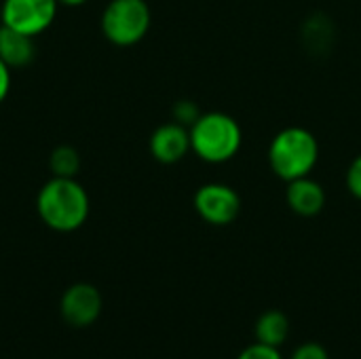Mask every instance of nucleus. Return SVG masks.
I'll return each mask as SVG.
<instances>
[{
	"instance_id": "obj_17",
	"label": "nucleus",
	"mask_w": 361,
	"mask_h": 359,
	"mask_svg": "<svg viewBox=\"0 0 361 359\" xmlns=\"http://www.w3.org/2000/svg\"><path fill=\"white\" fill-rule=\"evenodd\" d=\"M11 68L0 59V104L8 97V91H11Z\"/></svg>"
},
{
	"instance_id": "obj_7",
	"label": "nucleus",
	"mask_w": 361,
	"mask_h": 359,
	"mask_svg": "<svg viewBox=\"0 0 361 359\" xmlns=\"http://www.w3.org/2000/svg\"><path fill=\"white\" fill-rule=\"evenodd\" d=\"M104 309L102 292L87 281L72 284L59 298V315L72 328L93 326Z\"/></svg>"
},
{
	"instance_id": "obj_18",
	"label": "nucleus",
	"mask_w": 361,
	"mask_h": 359,
	"mask_svg": "<svg viewBox=\"0 0 361 359\" xmlns=\"http://www.w3.org/2000/svg\"><path fill=\"white\" fill-rule=\"evenodd\" d=\"M87 0H57V4L59 6H70V8H74V6H82Z\"/></svg>"
},
{
	"instance_id": "obj_2",
	"label": "nucleus",
	"mask_w": 361,
	"mask_h": 359,
	"mask_svg": "<svg viewBox=\"0 0 361 359\" xmlns=\"http://www.w3.org/2000/svg\"><path fill=\"white\" fill-rule=\"evenodd\" d=\"M188 131L190 150L201 161L214 165L231 161L243 144L239 123L226 112H203Z\"/></svg>"
},
{
	"instance_id": "obj_12",
	"label": "nucleus",
	"mask_w": 361,
	"mask_h": 359,
	"mask_svg": "<svg viewBox=\"0 0 361 359\" xmlns=\"http://www.w3.org/2000/svg\"><path fill=\"white\" fill-rule=\"evenodd\" d=\"M49 169L55 178H76L80 169V154L74 146L61 144L49 154Z\"/></svg>"
},
{
	"instance_id": "obj_16",
	"label": "nucleus",
	"mask_w": 361,
	"mask_h": 359,
	"mask_svg": "<svg viewBox=\"0 0 361 359\" xmlns=\"http://www.w3.org/2000/svg\"><path fill=\"white\" fill-rule=\"evenodd\" d=\"M290 359H330V355L328 349L319 343H302L300 347H296Z\"/></svg>"
},
{
	"instance_id": "obj_6",
	"label": "nucleus",
	"mask_w": 361,
	"mask_h": 359,
	"mask_svg": "<svg viewBox=\"0 0 361 359\" xmlns=\"http://www.w3.org/2000/svg\"><path fill=\"white\" fill-rule=\"evenodd\" d=\"M57 8V0H2L0 23L21 34L38 36L51 28Z\"/></svg>"
},
{
	"instance_id": "obj_9",
	"label": "nucleus",
	"mask_w": 361,
	"mask_h": 359,
	"mask_svg": "<svg viewBox=\"0 0 361 359\" xmlns=\"http://www.w3.org/2000/svg\"><path fill=\"white\" fill-rule=\"evenodd\" d=\"M286 203L296 216L313 218L322 214V209L326 207V190L317 180H313L311 176H305V178L288 182Z\"/></svg>"
},
{
	"instance_id": "obj_4",
	"label": "nucleus",
	"mask_w": 361,
	"mask_h": 359,
	"mask_svg": "<svg viewBox=\"0 0 361 359\" xmlns=\"http://www.w3.org/2000/svg\"><path fill=\"white\" fill-rule=\"evenodd\" d=\"M150 6L146 0H110L102 13V32L116 47L137 44L150 30Z\"/></svg>"
},
{
	"instance_id": "obj_8",
	"label": "nucleus",
	"mask_w": 361,
	"mask_h": 359,
	"mask_svg": "<svg viewBox=\"0 0 361 359\" xmlns=\"http://www.w3.org/2000/svg\"><path fill=\"white\" fill-rule=\"evenodd\" d=\"M150 154L154 161L163 165L180 163L190 152V131L188 127L171 121L161 127H157L150 135Z\"/></svg>"
},
{
	"instance_id": "obj_11",
	"label": "nucleus",
	"mask_w": 361,
	"mask_h": 359,
	"mask_svg": "<svg viewBox=\"0 0 361 359\" xmlns=\"http://www.w3.org/2000/svg\"><path fill=\"white\" fill-rule=\"evenodd\" d=\"M254 334H256L258 343L279 349L290 336V320H288V315L283 311L271 309V311H267V313H262L258 317Z\"/></svg>"
},
{
	"instance_id": "obj_1",
	"label": "nucleus",
	"mask_w": 361,
	"mask_h": 359,
	"mask_svg": "<svg viewBox=\"0 0 361 359\" xmlns=\"http://www.w3.org/2000/svg\"><path fill=\"white\" fill-rule=\"evenodd\" d=\"M36 212L44 226L55 233L78 231L91 212L85 186L76 178H51L36 195Z\"/></svg>"
},
{
	"instance_id": "obj_10",
	"label": "nucleus",
	"mask_w": 361,
	"mask_h": 359,
	"mask_svg": "<svg viewBox=\"0 0 361 359\" xmlns=\"http://www.w3.org/2000/svg\"><path fill=\"white\" fill-rule=\"evenodd\" d=\"M34 55H36L34 36L21 34L0 23V59L11 70L25 68L27 63H32Z\"/></svg>"
},
{
	"instance_id": "obj_14",
	"label": "nucleus",
	"mask_w": 361,
	"mask_h": 359,
	"mask_svg": "<svg viewBox=\"0 0 361 359\" xmlns=\"http://www.w3.org/2000/svg\"><path fill=\"white\" fill-rule=\"evenodd\" d=\"M237 359H283L281 358V353H279V349L277 347H269V345H262V343H254V345H250V347H245L241 353H239V358Z\"/></svg>"
},
{
	"instance_id": "obj_13",
	"label": "nucleus",
	"mask_w": 361,
	"mask_h": 359,
	"mask_svg": "<svg viewBox=\"0 0 361 359\" xmlns=\"http://www.w3.org/2000/svg\"><path fill=\"white\" fill-rule=\"evenodd\" d=\"M171 114H173V121H176V123H180V125H184V127L190 129V127L195 125V121H197L203 112L199 110V106H197L195 102H190V99H180V102L173 104Z\"/></svg>"
},
{
	"instance_id": "obj_5",
	"label": "nucleus",
	"mask_w": 361,
	"mask_h": 359,
	"mask_svg": "<svg viewBox=\"0 0 361 359\" xmlns=\"http://www.w3.org/2000/svg\"><path fill=\"white\" fill-rule=\"evenodd\" d=\"M192 205L199 218L212 226H228L241 214L239 193L222 182H209L199 186L192 197Z\"/></svg>"
},
{
	"instance_id": "obj_15",
	"label": "nucleus",
	"mask_w": 361,
	"mask_h": 359,
	"mask_svg": "<svg viewBox=\"0 0 361 359\" xmlns=\"http://www.w3.org/2000/svg\"><path fill=\"white\" fill-rule=\"evenodd\" d=\"M347 188L357 201H361V154H357L351 161V165L347 169Z\"/></svg>"
},
{
	"instance_id": "obj_3",
	"label": "nucleus",
	"mask_w": 361,
	"mask_h": 359,
	"mask_svg": "<svg viewBox=\"0 0 361 359\" xmlns=\"http://www.w3.org/2000/svg\"><path fill=\"white\" fill-rule=\"evenodd\" d=\"M319 159L317 138L305 127L281 129L269 146V165L283 182L311 176Z\"/></svg>"
}]
</instances>
